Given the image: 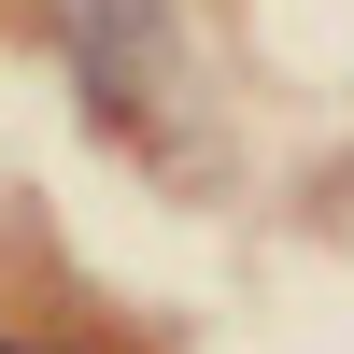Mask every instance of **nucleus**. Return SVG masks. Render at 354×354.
Instances as JSON below:
<instances>
[{
    "instance_id": "1",
    "label": "nucleus",
    "mask_w": 354,
    "mask_h": 354,
    "mask_svg": "<svg viewBox=\"0 0 354 354\" xmlns=\"http://www.w3.org/2000/svg\"><path fill=\"white\" fill-rule=\"evenodd\" d=\"M57 43H71V71L113 113H142L170 85V0H57Z\"/></svg>"
},
{
    "instance_id": "2",
    "label": "nucleus",
    "mask_w": 354,
    "mask_h": 354,
    "mask_svg": "<svg viewBox=\"0 0 354 354\" xmlns=\"http://www.w3.org/2000/svg\"><path fill=\"white\" fill-rule=\"evenodd\" d=\"M0 354H15V340H0Z\"/></svg>"
}]
</instances>
